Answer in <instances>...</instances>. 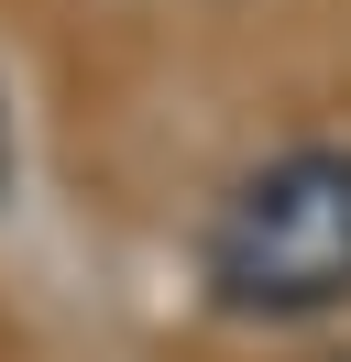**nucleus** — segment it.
Returning <instances> with one entry per match:
<instances>
[{"label":"nucleus","mask_w":351,"mask_h":362,"mask_svg":"<svg viewBox=\"0 0 351 362\" xmlns=\"http://www.w3.org/2000/svg\"><path fill=\"white\" fill-rule=\"evenodd\" d=\"M197 274H209V308L263 318V329L351 308V143H297L253 165L219 198Z\"/></svg>","instance_id":"f257e3e1"},{"label":"nucleus","mask_w":351,"mask_h":362,"mask_svg":"<svg viewBox=\"0 0 351 362\" xmlns=\"http://www.w3.org/2000/svg\"><path fill=\"white\" fill-rule=\"evenodd\" d=\"M0 176H11V154H0Z\"/></svg>","instance_id":"f03ea898"}]
</instances>
